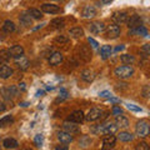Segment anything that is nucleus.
<instances>
[{"label": "nucleus", "mask_w": 150, "mask_h": 150, "mask_svg": "<svg viewBox=\"0 0 150 150\" xmlns=\"http://www.w3.org/2000/svg\"><path fill=\"white\" fill-rule=\"evenodd\" d=\"M43 94H44V91H43V90H39V91L36 93V96H41Z\"/></svg>", "instance_id": "obj_47"}, {"label": "nucleus", "mask_w": 150, "mask_h": 150, "mask_svg": "<svg viewBox=\"0 0 150 150\" xmlns=\"http://www.w3.org/2000/svg\"><path fill=\"white\" fill-rule=\"evenodd\" d=\"M63 128H64V131H67V133H70V134H76L80 131L79 129V126L75 124V123H71V121H65L63 124Z\"/></svg>", "instance_id": "obj_13"}, {"label": "nucleus", "mask_w": 150, "mask_h": 150, "mask_svg": "<svg viewBox=\"0 0 150 150\" xmlns=\"http://www.w3.org/2000/svg\"><path fill=\"white\" fill-rule=\"evenodd\" d=\"M41 11L46 13V14H58L60 13V8L55 4H49V3H45L41 5Z\"/></svg>", "instance_id": "obj_10"}, {"label": "nucleus", "mask_w": 150, "mask_h": 150, "mask_svg": "<svg viewBox=\"0 0 150 150\" xmlns=\"http://www.w3.org/2000/svg\"><path fill=\"white\" fill-rule=\"evenodd\" d=\"M111 53H112V49H111L110 45H104V46H101V49H100V55H101V58L104 59V60L109 58Z\"/></svg>", "instance_id": "obj_28"}, {"label": "nucleus", "mask_w": 150, "mask_h": 150, "mask_svg": "<svg viewBox=\"0 0 150 150\" xmlns=\"http://www.w3.org/2000/svg\"><path fill=\"white\" fill-rule=\"evenodd\" d=\"M112 1V0H101V3L103 4H110Z\"/></svg>", "instance_id": "obj_46"}, {"label": "nucleus", "mask_w": 150, "mask_h": 150, "mask_svg": "<svg viewBox=\"0 0 150 150\" xmlns=\"http://www.w3.org/2000/svg\"><path fill=\"white\" fill-rule=\"evenodd\" d=\"M116 139H119L120 142L128 143V142H131V140L134 139V137L131 133H129V131H120L118 134V137H116Z\"/></svg>", "instance_id": "obj_21"}, {"label": "nucleus", "mask_w": 150, "mask_h": 150, "mask_svg": "<svg viewBox=\"0 0 150 150\" xmlns=\"http://www.w3.org/2000/svg\"><path fill=\"white\" fill-rule=\"evenodd\" d=\"M128 18H129V15L125 11H115L111 15V19L115 21V24H124V23H126V20H128Z\"/></svg>", "instance_id": "obj_8"}, {"label": "nucleus", "mask_w": 150, "mask_h": 150, "mask_svg": "<svg viewBox=\"0 0 150 150\" xmlns=\"http://www.w3.org/2000/svg\"><path fill=\"white\" fill-rule=\"evenodd\" d=\"M83 18H86V19H91L96 15V9L94 8L93 5H86L85 8L83 9V13H81Z\"/></svg>", "instance_id": "obj_15"}, {"label": "nucleus", "mask_w": 150, "mask_h": 150, "mask_svg": "<svg viewBox=\"0 0 150 150\" xmlns=\"http://www.w3.org/2000/svg\"><path fill=\"white\" fill-rule=\"evenodd\" d=\"M128 28L131 30V29H137V28H140L143 26V19L140 18L138 14H134V15H131L130 18H128Z\"/></svg>", "instance_id": "obj_4"}, {"label": "nucleus", "mask_w": 150, "mask_h": 150, "mask_svg": "<svg viewBox=\"0 0 150 150\" xmlns=\"http://www.w3.org/2000/svg\"><path fill=\"white\" fill-rule=\"evenodd\" d=\"M14 74V70L9 67V65H4L1 64L0 65V79H9Z\"/></svg>", "instance_id": "obj_12"}, {"label": "nucleus", "mask_w": 150, "mask_h": 150, "mask_svg": "<svg viewBox=\"0 0 150 150\" xmlns=\"http://www.w3.org/2000/svg\"><path fill=\"white\" fill-rule=\"evenodd\" d=\"M140 53H142V55H143L144 59H148V56L150 55V45H149V44L143 45V48L140 49Z\"/></svg>", "instance_id": "obj_32"}, {"label": "nucleus", "mask_w": 150, "mask_h": 150, "mask_svg": "<svg viewBox=\"0 0 150 150\" xmlns=\"http://www.w3.org/2000/svg\"><path fill=\"white\" fill-rule=\"evenodd\" d=\"M21 150H30V149H21Z\"/></svg>", "instance_id": "obj_48"}, {"label": "nucleus", "mask_w": 150, "mask_h": 150, "mask_svg": "<svg viewBox=\"0 0 150 150\" xmlns=\"http://www.w3.org/2000/svg\"><path fill=\"white\" fill-rule=\"evenodd\" d=\"M126 108H128L129 110H131V111H137V112H142L143 111L142 108L138 106V105H134V104H126Z\"/></svg>", "instance_id": "obj_36"}, {"label": "nucleus", "mask_w": 150, "mask_h": 150, "mask_svg": "<svg viewBox=\"0 0 150 150\" xmlns=\"http://www.w3.org/2000/svg\"><path fill=\"white\" fill-rule=\"evenodd\" d=\"M124 48H125V46H124V45L116 46V48H115V50H114V51H120V50H124Z\"/></svg>", "instance_id": "obj_45"}, {"label": "nucleus", "mask_w": 150, "mask_h": 150, "mask_svg": "<svg viewBox=\"0 0 150 150\" xmlns=\"http://www.w3.org/2000/svg\"><path fill=\"white\" fill-rule=\"evenodd\" d=\"M6 91L9 93V95L13 98V96H16L18 94H19V89H18L16 86L11 85V86H8V88H6Z\"/></svg>", "instance_id": "obj_33"}, {"label": "nucleus", "mask_w": 150, "mask_h": 150, "mask_svg": "<svg viewBox=\"0 0 150 150\" xmlns=\"http://www.w3.org/2000/svg\"><path fill=\"white\" fill-rule=\"evenodd\" d=\"M15 63H16L18 68L20 69V70H26L28 68H29V65H30L29 60H28L24 55H21V56H19V58H16Z\"/></svg>", "instance_id": "obj_17"}, {"label": "nucleus", "mask_w": 150, "mask_h": 150, "mask_svg": "<svg viewBox=\"0 0 150 150\" xmlns=\"http://www.w3.org/2000/svg\"><path fill=\"white\" fill-rule=\"evenodd\" d=\"M19 21H20V24L25 28H29L33 25V19L30 18V15H28L26 13H23L20 16H19Z\"/></svg>", "instance_id": "obj_20"}, {"label": "nucleus", "mask_w": 150, "mask_h": 150, "mask_svg": "<svg viewBox=\"0 0 150 150\" xmlns=\"http://www.w3.org/2000/svg\"><path fill=\"white\" fill-rule=\"evenodd\" d=\"M26 14H28V15H30V18H31V19H38V20L43 18V13H41V11L39 10V9H34V8L29 9Z\"/></svg>", "instance_id": "obj_29"}, {"label": "nucleus", "mask_w": 150, "mask_h": 150, "mask_svg": "<svg viewBox=\"0 0 150 150\" xmlns=\"http://www.w3.org/2000/svg\"><path fill=\"white\" fill-rule=\"evenodd\" d=\"M3 31L8 33V34L14 33V31H15V24H14L11 20H5V21H4V25H3Z\"/></svg>", "instance_id": "obj_25"}, {"label": "nucleus", "mask_w": 150, "mask_h": 150, "mask_svg": "<svg viewBox=\"0 0 150 150\" xmlns=\"http://www.w3.org/2000/svg\"><path fill=\"white\" fill-rule=\"evenodd\" d=\"M11 59L9 49H1L0 50V64H5Z\"/></svg>", "instance_id": "obj_22"}, {"label": "nucleus", "mask_w": 150, "mask_h": 150, "mask_svg": "<svg viewBox=\"0 0 150 150\" xmlns=\"http://www.w3.org/2000/svg\"><path fill=\"white\" fill-rule=\"evenodd\" d=\"M111 112H112V115H115V116H118V115H121L123 114V109H121L120 106H112V110H111Z\"/></svg>", "instance_id": "obj_38"}, {"label": "nucleus", "mask_w": 150, "mask_h": 150, "mask_svg": "<svg viewBox=\"0 0 150 150\" xmlns=\"http://www.w3.org/2000/svg\"><path fill=\"white\" fill-rule=\"evenodd\" d=\"M115 143H116V137L114 135H105L103 138V148L101 150H111L112 148L115 146Z\"/></svg>", "instance_id": "obj_5"}, {"label": "nucleus", "mask_w": 150, "mask_h": 150, "mask_svg": "<svg viewBox=\"0 0 150 150\" xmlns=\"http://www.w3.org/2000/svg\"><path fill=\"white\" fill-rule=\"evenodd\" d=\"M58 139L60 140V143L63 144H70L73 142V135L70 133H67V131H60V133L58 134Z\"/></svg>", "instance_id": "obj_18"}, {"label": "nucleus", "mask_w": 150, "mask_h": 150, "mask_svg": "<svg viewBox=\"0 0 150 150\" xmlns=\"http://www.w3.org/2000/svg\"><path fill=\"white\" fill-rule=\"evenodd\" d=\"M149 131H150V126L149 123L146 120H140L137 123V126H135V133L139 138H146L149 135Z\"/></svg>", "instance_id": "obj_2"}, {"label": "nucleus", "mask_w": 150, "mask_h": 150, "mask_svg": "<svg viewBox=\"0 0 150 150\" xmlns=\"http://www.w3.org/2000/svg\"><path fill=\"white\" fill-rule=\"evenodd\" d=\"M50 24H51V26H53V28L59 29V28H63L65 25V21H64L63 18H56V19H54V20H51Z\"/></svg>", "instance_id": "obj_31"}, {"label": "nucleus", "mask_w": 150, "mask_h": 150, "mask_svg": "<svg viewBox=\"0 0 150 150\" xmlns=\"http://www.w3.org/2000/svg\"><path fill=\"white\" fill-rule=\"evenodd\" d=\"M88 41H89V44L91 45V48H94V49H96L98 46H99V44H98V41H96V40H94L93 38H88Z\"/></svg>", "instance_id": "obj_40"}, {"label": "nucleus", "mask_w": 150, "mask_h": 150, "mask_svg": "<svg viewBox=\"0 0 150 150\" xmlns=\"http://www.w3.org/2000/svg\"><path fill=\"white\" fill-rule=\"evenodd\" d=\"M5 109H6L5 104H4L3 101H0V111H5Z\"/></svg>", "instance_id": "obj_44"}, {"label": "nucleus", "mask_w": 150, "mask_h": 150, "mask_svg": "<svg viewBox=\"0 0 150 150\" xmlns=\"http://www.w3.org/2000/svg\"><path fill=\"white\" fill-rule=\"evenodd\" d=\"M99 96H101V98H108V99H110L111 98V93L110 91H101V93H99Z\"/></svg>", "instance_id": "obj_41"}, {"label": "nucleus", "mask_w": 150, "mask_h": 150, "mask_svg": "<svg viewBox=\"0 0 150 150\" xmlns=\"http://www.w3.org/2000/svg\"><path fill=\"white\" fill-rule=\"evenodd\" d=\"M69 35L71 38H75V39H78V38H81L84 35V30L81 29L80 26H75V28H71V29L69 30Z\"/></svg>", "instance_id": "obj_24"}, {"label": "nucleus", "mask_w": 150, "mask_h": 150, "mask_svg": "<svg viewBox=\"0 0 150 150\" xmlns=\"http://www.w3.org/2000/svg\"><path fill=\"white\" fill-rule=\"evenodd\" d=\"M142 95H143L144 98H148V96L150 95V86H149V85H145V86L143 88V90H142Z\"/></svg>", "instance_id": "obj_39"}, {"label": "nucleus", "mask_w": 150, "mask_h": 150, "mask_svg": "<svg viewBox=\"0 0 150 150\" xmlns=\"http://www.w3.org/2000/svg\"><path fill=\"white\" fill-rule=\"evenodd\" d=\"M9 51H10L11 58H19V56L24 55V48L21 45H14L9 49Z\"/></svg>", "instance_id": "obj_19"}, {"label": "nucleus", "mask_w": 150, "mask_h": 150, "mask_svg": "<svg viewBox=\"0 0 150 150\" xmlns=\"http://www.w3.org/2000/svg\"><path fill=\"white\" fill-rule=\"evenodd\" d=\"M69 149V146L67 144H63V145H58V146L55 148V150H68Z\"/></svg>", "instance_id": "obj_42"}, {"label": "nucleus", "mask_w": 150, "mask_h": 150, "mask_svg": "<svg viewBox=\"0 0 150 150\" xmlns=\"http://www.w3.org/2000/svg\"><path fill=\"white\" fill-rule=\"evenodd\" d=\"M64 60V56L62 53H59V51H55V53H53L50 55L49 58V64L51 65V67H56V65H59L60 63H62Z\"/></svg>", "instance_id": "obj_11"}, {"label": "nucleus", "mask_w": 150, "mask_h": 150, "mask_svg": "<svg viewBox=\"0 0 150 150\" xmlns=\"http://www.w3.org/2000/svg\"><path fill=\"white\" fill-rule=\"evenodd\" d=\"M135 150H149V145H148V143L142 142V143H139V144L137 145Z\"/></svg>", "instance_id": "obj_37"}, {"label": "nucleus", "mask_w": 150, "mask_h": 150, "mask_svg": "<svg viewBox=\"0 0 150 150\" xmlns=\"http://www.w3.org/2000/svg\"><path fill=\"white\" fill-rule=\"evenodd\" d=\"M89 30H90L93 34H100V33H104L105 24L103 21H94L89 25Z\"/></svg>", "instance_id": "obj_9"}, {"label": "nucleus", "mask_w": 150, "mask_h": 150, "mask_svg": "<svg viewBox=\"0 0 150 150\" xmlns=\"http://www.w3.org/2000/svg\"><path fill=\"white\" fill-rule=\"evenodd\" d=\"M79 54H80V56L85 62H89V60L91 59V51L88 46H81L80 50H79Z\"/></svg>", "instance_id": "obj_23"}, {"label": "nucleus", "mask_w": 150, "mask_h": 150, "mask_svg": "<svg viewBox=\"0 0 150 150\" xmlns=\"http://www.w3.org/2000/svg\"><path fill=\"white\" fill-rule=\"evenodd\" d=\"M103 115V110L99 109V108H93V109H90L88 111V114L85 115V119L88 121H95L98 119H100Z\"/></svg>", "instance_id": "obj_7"}, {"label": "nucleus", "mask_w": 150, "mask_h": 150, "mask_svg": "<svg viewBox=\"0 0 150 150\" xmlns=\"http://www.w3.org/2000/svg\"><path fill=\"white\" fill-rule=\"evenodd\" d=\"M13 121H14V118H13L11 115L3 116V118L0 119V128H4V126H6V125H10Z\"/></svg>", "instance_id": "obj_30"}, {"label": "nucleus", "mask_w": 150, "mask_h": 150, "mask_svg": "<svg viewBox=\"0 0 150 150\" xmlns=\"http://www.w3.org/2000/svg\"><path fill=\"white\" fill-rule=\"evenodd\" d=\"M134 74V68L130 65H121V67L115 68L114 75L119 79H129L130 76H133Z\"/></svg>", "instance_id": "obj_1"}, {"label": "nucleus", "mask_w": 150, "mask_h": 150, "mask_svg": "<svg viewBox=\"0 0 150 150\" xmlns=\"http://www.w3.org/2000/svg\"><path fill=\"white\" fill-rule=\"evenodd\" d=\"M3 145H4V148H6V149H15V148H18L19 143L16 142L15 139L8 138V139H5V140L3 142Z\"/></svg>", "instance_id": "obj_26"}, {"label": "nucleus", "mask_w": 150, "mask_h": 150, "mask_svg": "<svg viewBox=\"0 0 150 150\" xmlns=\"http://www.w3.org/2000/svg\"><path fill=\"white\" fill-rule=\"evenodd\" d=\"M115 125L118 126V129H126L129 126V120L126 116H124L123 114L121 115H118L116 116V119H115Z\"/></svg>", "instance_id": "obj_14"}, {"label": "nucleus", "mask_w": 150, "mask_h": 150, "mask_svg": "<svg viewBox=\"0 0 150 150\" xmlns=\"http://www.w3.org/2000/svg\"><path fill=\"white\" fill-rule=\"evenodd\" d=\"M104 31H105V35L109 38V39H116V38L120 35L121 29L118 24H110V25L105 26Z\"/></svg>", "instance_id": "obj_3"}, {"label": "nucleus", "mask_w": 150, "mask_h": 150, "mask_svg": "<svg viewBox=\"0 0 150 150\" xmlns=\"http://www.w3.org/2000/svg\"><path fill=\"white\" fill-rule=\"evenodd\" d=\"M81 79L84 81H86V83H91L94 79H95V73L93 71V70L90 69H84L83 71H81Z\"/></svg>", "instance_id": "obj_16"}, {"label": "nucleus", "mask_w": 150, "mask_h": 150, "mask_svg": "<svg viewBox=\"0 0 150 150\" xmlns=\"http://www.w3.org/2000/svg\"><path fill=\"white\" fill-rule=\"evenodd\" d=\"M120 62L125 64V65H131L135 63V58L133 55H129V54H123L120 56Z\"/></svg>", "instance_id": "obj_27"}, {"label": "nucleus", "mask_w": 150, "mask_h": 150, "mask_svg": "<svg viewBox=\"0 0 150 150\" xmlns=\"http://www.w3.org/2000/svg\"><path fill=\"white\" fill-rule=\"evenodd\" d=\"M54 41H55L56 44H60V45H62V44H67L68 41H69V39H68L67 36H64V35H59V36L55 38Z\"/></svg>", "instance_id": "obj_34"}, {"label": "nucleus", "mask_w": 150, "mask_h": 150, "mask_svg": "<svg viewBox=\"0 0 150 150\" xmlns=\"http://www.w3.org/2000/svg\"><path fill=\"white\" fill-rule=\"evenodd\" d=\"M26 84L25 83H20V84H19V89H20V90H23V91H25L26 90Z\"/></svg>", "instance_id": "obj_43"}, {"label": "nucleus", "mask_w": 150, "mask_h": 150, "mask_svg": "<svg viewBox=\"0 0 150 150\" xmlns=\"http://www.w3.org/2000/svg\"><path fill=\"white\" fill-rule=\"evenodd\" d=\"M84 119H85V115H84V112L81 110H75L68 116V121H71V123H75V124L83 123Z\"/></svg>", "instance_id": "obj_6"}, {"label": "nucleus", "mask_w": 150, "mask_h": 150, "mask_svg": "<svg viewBox=\"0 0 150 150\" xmlns=\"http://www.w3.org/2000/svg\"><path fill=\"white\" fill-rule=\"evenodd\" d=\"M34 143H35V145L36 146H41L43 145V135L41 134H38V135H35V138H34Z\"/></svg>", "instance_id": "obj_35"}]
</instances>
